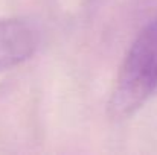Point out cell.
<instances>
[{"label":"cell","mask_w":157,"mask_h":155,"mask_svg":"<svg viewBox=\"0 0 157 155\" xmlns=\"http://www.w3.org/2000/svg\"><path fill=\"white\" fill-rule=\"evenodd\" d=\"M157 91V15L145 23L128 47L108 101L113 120L134 116Z\"/></svg>","instance_id":"1"},{"label":"cell","mask_w":157,"mask_h":155,"mask_svg":"<svg viewBox=\"0 0 157 155\" xmlns=\"http://www.w3.org/2000/svg\"><path fill=\"white\" fill-rule=\"evenodd\" d=\"M40 29L31 20L0 18V72L31 59L40 47Z\"/></svg>","instance_id":"2"}]
</instances>
